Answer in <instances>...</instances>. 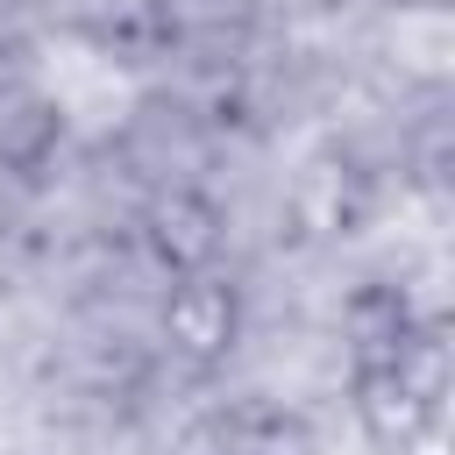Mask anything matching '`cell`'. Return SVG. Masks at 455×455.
Here are the masks:
<instances>
[{"label":"cell","mask_w":455,"mask_h":455,"mask_svg":"<svg viewBox=\"0 0 455 455\" xmlns=\"http://www.w3.org/2000/svg\"><path fill=\"white\" fill-rule=\"evenodd\" d=\"M164 348L192 370H220L242 348V284L220 270L171 277L164 291Z\"/></svg>","instance_id":"obj_1"},{"label":"cell","mask_w":455,"mask_h":455,"mask_svg":"<svg viewBox=\"0 0 455 455\" xmlns=\"http://www.w3.org/2000/svg\"><path fill=\"white\" fill-rule=\"evenodd\" d=\"M291 213H299L306 235H348V228H363V213H370V185H363L355 164L327 156V164H313V171L299 178Z\"/></svg>","instance_id":"obj_4"},{"label":"cell","mask_w":455,"mask_h":455,"mask_svg":"<svg viewBox=\"0 0 455 455\" xmlns=\"http://www.w3.org/2000/svg\"><path fill=\"white\" fill-rule=\"evenodd\" d=\"M228 455H320L313 434L291 419V412H249L228 441Z\"/></svg>","instance_id":"obj_5"},{"label":"cell","mask_w":455,"mask_h":455,"mask_svg":"<svg viewBox=\"0 0 455 455\" xmlns=\"http://www.w3.org/2000/svg\"><path fill=\"white\" fill-rule=\"evenodd\" d=\"M64 149V114L36 85H0V171L36 178Z\"/></svg>","instance_id":"obj_3"},{"label":"cell","mask_w":455,"mask_h":455,"mask_svg":"<svg viewBox=\"0 0 455 455\" xmlns=\"http://www.w3.org/2000/svg\"><path fill=\"white\" fill-rule=\"evenodd\" d=\"M220 206L206 199V192H192V185H171V192H156L149 199V213H142V249H149V263L164 270V277H192V270H213L220 263Z\"/></svg>","instance_id":"obj_2"}]
</instances>
